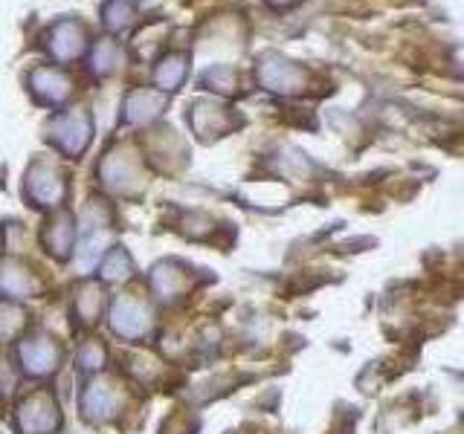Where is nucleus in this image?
I'll return each instance as SVG.
<instances>
[{"label": "nucleus", "mask_w": 464, "mask_h": 434, "mask_svg": "<svg viewBox=\"0 0 464 434\" xmlns=\"http://www.w3.org/2000/svg\"><path fill=\"white\" fill-rule=\"evenodd\" d=\"M270 4H273V6H291L293 0H270Z\"/></svg>", "instance_id": "5"}, {"label": "nucleus", "mask_w": 464, "mask_h": 434, "mask_svg": "<svg viewBox=\"0 0 464 434\" xmlns=\"http://www.w3.org/2000/svg\"><path fill=\"white\" fill-rule=\"evenodd\" d=\"M102 18H105L107 30L119 32V30H125V26L131 23V6L125 4V0H111V4L105 6Z\"/></svg>", "instance_id": "4"}, {"label": "nucleus", "mask_w": 464, "mask_h": 434, "mask_svg": "<svg viewBox=\"0 0 464 434\" xmlns=\"http://www.w3.org/2000/svg\"><path fill=\"white\" fill-rule=\"evenodd\" d=\"M85 50V26L79 21H59L52 23L50 30V52L56 55L59 61L76 59V55Z\"/></svg>", "instance_id": "1"}, {"label": "nucleus", "mask_w": 464, "mask_h": 434, "mask_svg": "<svg viewBox=\"0 0 464 434\" xmlns=\"http://www.w3.org/2000/svg\"><path fill=\"white\" fill-rule=\"evenodd\" d=\"M125 4H128V0H125Z\"/></svg>", "instance_id": "6"}, {"label": "nucleus", "mask_w": 464, "mask_h": 434, "mask_svg": "<svg viewBox=\"0 0 464 434\" xmlns=\"http://www.w3.org/2000/svg\"><path fill=\"white\" fill-rule=\"evenodd\" d=\"M119 59V50H116V41L111 38H102L97 47L90 52V67L97 69V73H107V69H114Z\"/></svg>", "instance_id": "3"}, {"label": "nucleus", "mask_w": 464, "mask_h": 434, "mask_svg": "<svg viewBox=\"0 0 464 434\" xmlns=\"http://www.w3.org/2000/svg\"><path fill=\"white\" fill-rule=\"evenodd\" d=\"M186 73H189V59H186V55H181V52L166 55V59H162L160 67H157V84H160V90H169V93L177 90L183 84Z\"/></svg>", "instance_id": "2"}]
</instances>
